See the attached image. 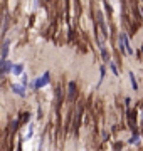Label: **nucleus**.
I'll return each instance as SVG.
<instances>
[{
    "label": "nucleus",
    "instance_id": "nucleus-12",
    "mask_svg": "<svg viewBox=\"0 0 143 151\" xmlns=\"http://www.w3.org/2000/svg\"><path fill=\"white\" fill-rule=\"evenodd\" d=\"M110 67H111V70H113V74H115V76H118V69H116L115 62H110Z\"/></svg>",
    "mask_w": 143,
    "mask_h": 151
},
{
    "label": "nucleus",
    "instance_id": "nucleus-4",
    "mask_svg": "<svg viewBox=\"0 0 143 151\" xmlns=\"http://www.w3.org/2000/svg\"><path fill=\"white\" fill-rule=\"evenodd\" d=\"M9 49H10V40H9V39H5V40H4V44H2V54H0V59H2V62H4V60H7Z\"/></svg>",
    "mask_w": 143,
    "mask_h": 151
},
{
    "label": "nucleus",
    "instance_id": "nucleus-2",
    "mask_svg": "<svg viewBox=\"0 0 143 151\" xmlns=\"http://www.w3.org/2000/svg\"><path fill=\"white\" fill-rule=\"evenodd\" d=\"M49 82H51V74H49V72H44L39 79H35V81L32 82V87H34V89H40V87L47 86Z\"/></svg>",
    "mask_w": 143,
    "mask_h": 151
},
{
    "label": "nucleus",
    "instance_id": "nucleus-5",
    "mask_svg": "<svg viewBox=\"0 0 143 151\" xmlns=\"http://www.w3.org/2000/svg\"><path fill=\"white\" fill-rule=\"evenodd\" d=\"M76 82L71 81L69 84H67V97H69V101H72L74 97H76Z\"/></svg>",
    "mask_w": 143,
    "mask_h": 151
},
{
    "label": "nucleus",
    "instance_id": "nucleus-1",
    "mask_svg": "<svg viewBox=\"0 0 143 151\" xmlns=\"http://www.w3.org/2000/svg\"><path fill=\"white\" fill-rule=\"evenodd\" d=\"M118 42H120V49L125 52V54H128V55L133 54V49H131V45H130V40H128V35H126V34L121 32L120 37H118Z\"/></svg>",
    "mask_w": 143,
    "mask_h": 151
},
{
    "label": "nucleus",
    "instance_id": "nucleus-11",
    "mask_svg": "<svg viewBox=\"0 0 143 151\" xmlns=\"http://www.w3.org/2000/svg\"><path fill=\"white\" fill-rule=\"evenodd\" d=\"M99 84H101V82H103V79H105V74H106V69L105 67H101V69H99Z\"/></svg>",
    "mask_w": 143,
    "mask_h": 151
},
{
    "label": "nucleus",
    "instance_id": "nucleus-7",
    "mask_svg": "<svg viewBox=\"0 0 143 151\" xmlns=\"http://www.w3.org/2000/svg\"><path fill=\"white\" fill-rule=\"evenodd\" d=\"M12 72H14V76H24V65L22 64H15L14 65V69H12Z\"/></svg>",
    "mask_w": 143,
    "mask_h": 151
},
{
    "label": "nucleus",
    "instance_id": "nucleus-13",
    "mask_svg": "<svg viewBox=\"0 0 143 151\" xmlns=\"http://www.w3.org/2000/svg\"><path fill=\"white\" fill-rule=\"evenodd\" d=\"M27 82H29V77H27L25 74H24V76H22V86L25 87V86H27Z\"/></svg>",
    "mask_w": 143,
    "mask_h": 151
},
{
    "label": "nucleus",
    "instance_id": "nucleus-10",
    "mask_svg": "<svg viewBox=\"0 0 143 151\" xmlns=\"http://www.w3.org/2000/svg\"><path fill=\"white\" fill-rule=\"evenodd\" d=\"M130 81H131V86H133V89H135V91H136L138 89V82H136V79H135V74H133V72H130Z\"/></svg>",
    "mask_w": 143,
    "mask_h": 151
},
{
    "label": "nucleus",
    "instance_id": "nucleus-9",
    "mask_svg": "<svg viewBox=\"0 0 143 151\" xmlns=\"http://www.w3.org/2000/svg\"><path fill=\"white\" fill-rule=\"evenodd\" d=\"M101 57H103V60H105V62H108V60H110V54L106 52L105 45H101Z\"/></svg>",
    "mask_w": 143,
    "mask_h": 151
},
{
    "label": "nucleus",
    "instance_id": "nucleus-3",
    "mask_svg": "<svg viewBox=\"0 0 143 151\" xmlns=\"http://www.w3.org/2000/svg\"><path fill=\"white\" fill-rule=\"evenodd\" d=\"M14 69V64L9 62V60H4V62H0V76H7L9 74V70Z\"/></svg>",
    "mask_w": 143,
    "mask_h": 151
},
{
    "label": "nucleus",
    "instance_id": "nucleus-6",
    "mask_svg": "<svg viewBox=\"0 0 143 151\" xmlns=\"http://www.w3.org/2000/svg\"><path fill=\"white\" fill-rule=\"evenodd\" d=\"M12 92L17 94V96H20V97L25 96V89H24L22 84H14V86H12Z\"/></svg>",
    "mask_w": 143,
    "mask_h": 151
},
{
    "label": "nucleus",
    "instance_id": "nucleus-14",
    "mask_svg": "<svg viewBox=\"0 0 143 151\" xmlns=\"http://www.w3.org/2000/svg\"><path fill=\"white\" fill-rule=\"evenodd\" d=\"M142 116H143V114H142Z\"/></svg>",
    "mask_w": 143,
    "mask_h": 151
},
{
    "label": "nucleus",
    "instance_id": "nucleus-8",
    "mask_svg": "<svg viewBox=\"0 0 143 151\" xmlns=\"http://www.w3.org/2000/svg\"><path fill=\"white\" fill-rule=\"evenodd\" d=\"M130 143H131V145H138V143H140V134H138L136 129H133V134H131V139H130Z\"/></svg>",
    "mask_w": 143,
    "mask_h": 151
}]
</instances>
